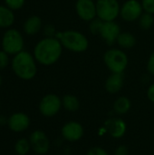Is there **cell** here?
I'll use <instances>...</instances> for the list:
<instances>
[{"instance_id": "4", "label": "cell", "mask_w": 154, "mask_h": 155, "mask_svg": "<svg viewBox=\"0 0 154 155\" xmlns=\"http://www.w3.org/2000/svg\"><path fill=\"white\" fill-rule=\"evenodd\" d=\"M103 62L108 70L114 74H123L128 67L129 58L123 49L112 47L105 51Z\"/></svg>"}, {"instance_id": "24", "label": "cell", "mask_w": 154, "mask_h": 155, "mask_svg": "<svg viewBox=\"0 0 154 155\" xmlns=\"http://www.w3.org/2000/svg\"><path fill=\"white\" fill-rule=\"evenodd\" d=\"M25 2V0H5V5L10 9H12L13 11L21 9L24 6Z\"/></svg>"}, {"instance_id": "28", "label": "cell", "mask_w": 154, "mask_h": 155, "mask_svg": "<svg viewBox=\"0 0 154 155\" xmlns=\"http://www.w3.org/2000/svg\"><path fill=\"white\" fill-rule=\"evenodd\" d=\"M86 155H109V153L103 148L99 146H94L89 149Z\"/></svg>"}, {"instance_id": "19", "label": "cell", "mask_w": 154, "mask_h": 155, "mask_svg": "<svg viewBox=\"0 0 154 155\" xmlns=\"http://www.w3.org/2000/svg\"><path fill=\"white\" fill-rule=\"evenodd\" d=\"M132 108V102L126 96L118 97L113 103V110L117 114H125Z\"/></svg>"}, {"instance_id": "17", "label": "cell", "mask_w": 154, "mask_h": 155, "mask_svg": "<svg viewBox=\"0 0 154 155\" xmlns=\"http://www.w3.org/2000/svg\"><path fill=\"white\" fill-rule=\"evenodd\" d=\"M137 39L135 35L130 32H121L116 44L121 49H132L136 45Z\"/></svg>"}, {"instance_id": "32", "label": "cell", "mask_w": 154, "mask_h": 155, "mask_svg": "<svg viewBox=\"0 0 154 155\" xmlns=\"http://www.w3.org/2000/svg\"><path fill=\"white\" fill-rule=\"evenodd\" d=\"M1 83H2V78H1V75H0V85H1Z\"/></svg>"}, {"instance_id": "11", "label": "cell", "mask_w": 154, "mask_h": 155, "mask_svg": "<svg viewBox=\"0 0 154 155\" xmlns=\"http://www.w3.org/2000/svg\"><path fill=\"white\" fill-rule=\"evenodd\" d=\"M121 32V26L116 21L103 22L99 36L106 43V45L112 46L117 42Z\"/></svg>"}, {"instance_id": "20", "label": "cell", "mask_w": 154, "mask_h": 155, "mask_svg": "<svg viewBox=\"0 0 154 155\" xmlns=\"http://www.w3.org/2000/svg\"><path fill=\"white\" fill-rule=\"evenodd\" d=\"M62 105L68 112H76L80 108V101L74 94H65L62 98Z\"/></svg>"}, {"instance_id": "10", "label": "cell", "mask_w": 154, "mask_h": 155, "mask_svg": "<svg viewBox=\"0 0 154 155\" xmlns=\"http://www.w3.org/2000/svg\"><path fill=\"white\" fill-rule=\"evenodd\" d=\"M29 142L31 144V149L37 154H45L50 149L49 138L43 131L36 130L33 132L30 135Z\"/></svg>"}, {"instance_id": "3", "label": "cell", "mask_w": 154, "mask_h": 155, "mask_svg": "<svg viewBox=\"0 0 154 155\" xmlns=\"http://www.w3.org/2000/svg\"><path fill=\"white\" fill-rule=\"evenodd\" d=\"M55 37L61 42L64 48L75 53L82 54L89 48V39L82 32L77 30H65L57 32Z\"/></svg>"}, {"instance_id": "8", "label": "cell", "mask_w": 154, "mask_h": 155, "mask_svg": "<svg viewBox=\"0 0 154 155\" xmlns=\"http://www.w3.org/2000/svg\"><path fill=\"white\" fill-rule=\"evenodd\" d=\"M62 107V99L54 94L44 95L39 104V111L41 114L45 117H53L56 115Z\"/></svg>"}, {"instance_id": "26", "label": "cell", "mask_w": 154, "mask_h": 155, "mask_svg": "<svg viewBox=\"0 0 154 155\" xmlns=\"http://www.w3.org/2000/svg\"><path fill=\"white\" fill-rule=\"evenodd\" d=\"M58 31H56L55 27L52 25H47L44 28V34L45 37H55Z\"/></svg>"}, {"instance_id": "21", "label": "cell", "mask_w": 154, "mask_h": 155, "mask_svg": "<svg viewBox=\"0 0 154 155\" xmlns=\"http://www.w3.org/2000/svg\"><path fill=\"white\" fill-rule=\"evenodd\" d=\"M138 24L142 30L143 31L150 30L154 25V15L147 12H143V14L138 19Z\"/></svg>"}, {"instance_id": "13", "label": "cell", "mask_w": 154, "mask_h": 155, "mask_svg": "<svg viewBox=\"0 0 154 155\" xmlns=\"http://www.w3.org/2000/svg\"><path fill=\"white\" fill-rule=\"evenodd\" d=\"M104 129L113 138L120 139L126 134L127 125L122 118L111 117L105 121Z\"/></svg>"}, {"instance_id": "2", "label": "cell", "mask_w": 154, "mask_h": 155, "mask_svg": "<svg viewBox=\"0 0 154 155\" xmlns=\"http://www.w3.org/2000/svg\"><path fill=\"white\" fill-rule=\"evenodd\" d=\"M12 70L22 80H31L37 73L36 60L27 51H21L12 60Z\"/></svg>"}, {"instance_id": "12", "label": "cell", "mask_w": 154, "mask_h": 155, "mask_svg": "<svg viewBox=\"0 0 154 155\" xmlns=\"http://www.w3.org/2000/svg\"><path fill=\"white\" fill-rule=\"evenodd\" d=\"M62 136L67 142L74 143L79 141L84 134L83 125L75 121H70L64 124L61 130Z\"/></svg>"}, {"instance_id": "27", "label": "cell", "mask_w": 154, "mask_h": 155, "mask_svg": "<svg viewBox=\"0 0 154 155\" xmlns=\"http://www.w3.org/2000/svg\"><path fill=\"white\" fill-rule=\"evenodd\" d=\"M9 64V56L8 54L4 50L0 51V69L5 68Z\"/></svg>"}, {"instance_id": "18", "label": "cell", "mask_w": 154, "mask_h": 155, "mask_svg": "<svg viewBox=\"0 0 154 155\" xmlns=\"http://www.w3.org/2000/svg\"><path fill=\"white\" fill-rule=\"evenodd\" d=\"M15 22L13 10L6 5H0V28H8Z\"/></svg>"}, {"instance_id": "22", "label": "cell", "mask_w": 154, "mask_h": 155, "mask_svg": "<svg viewBox=\"0 0 154 155\" xmlns=\"http://www.w3.org/2000/svg\"><path fill=\"white\" fill-rule=\"evenodd\" d=\"M31 149L29 140L25 138L19 139L15 144V151L18 155H26Z\"/></svg>"}, {"instance_id": "15", "label": "cell", "mask_w": 154, "mask_h": 155, "mask_svg": "<svg viewBox=\"0 0 154 155\" xmlns=\"http://www.w3.org/2000/svg\"><path fill=\"white\" fill-rule=\"evenodd\" d=\"M124 74H114L112 73L106 79L104 87L107 93L111 94H115L119 93L124 84Z\"/></svg>"}, {"instance_id": "31", "label": "cell", "mask_w": 154, "mask_h": 155, "mask_svg": "<svg viewBox=\"0 0 154 155\" xmlns=\"http://www.w3.org/2000/svg\"><path fill=\"white\" fill-rule=\"evenodd\" d=\"M147 97L152 103H154V83L152 84L147 89Z\"/></svg>"}, {"instance_id": "25", "label": "cell", "mask_w": 154, "mask_h": 155, "mask_svg": "<svg viewBox=\"0 0 154 155\" xmlns=\"http://www.w3.org/2000/svg\"><path fill=\"white\" fill-rule=\"evenodd\" d=\"M141 2L144 12L154 15V0H142Z\"/></svg>"}, {"instance_id": "5", "label": "cell", "mask_w": 154, "mask_h": 155, "mask_svg": "<svg viewBox=\"0 0 154 155\" xmlns=\"http://www.w3.org/2000/svg\"><path fill=\"white\" fill-rule=\"evenodd\" d=\"M97 17L103 22L116 21L120 16L121 5L118 0H96Z\"/></svg>"}, {"instance_id": "29", "label": "cell", "mask_w": 154, "mask_h": 155, "mask_svg": "<svg viewBox=\"0 0 154 155\" xmlns=\"http://www.w3.org/2000/svg\"><path fill=\"white\" fill-rule=\"evenodd\" d=\"M147 71L148 73L151 74V75H153L154 76V51H152L148 58V61H147Z\"/></svg>"}, {"instance_id": "1", "label": "cell", "mask_w": 154, "mask_h": 155, "mask_svg": "<svg viewBox=\"0 0 154 155\" xmlns=\"http://www.w3.org/2000/svg\"><path fill=\"white\" fill-rule=\"evenodd\" d=\"M63 45L56 37H44L34 48V57L37 63L50 66L59 61L63 54Z\"/></svg>"}, {"instance_id": "16", "label": "cell", "mask_w": 154, "mask_h": 155, "mask_svg": "<svg viewBox=\"0 0 154 155\" xmlns=\"http://www.w3.org/2000/svg\"><path fill=\"white\" fill-rule=\"evenodd\" d=\"M23 28L28 35H36L42 28V19L37 15H32L25 21Z\"/></svg>"}, {"instance_id": "6", "label": "cell", "mask_w": 154, "mask_h": 155, "mask_svg": "<svg viewBox=\"0 0 154 155\" xmlns=\"http://www.w3.org/2000/svg\"><path fill=\"white\" fill-rule=\"evenodd\" d=\"M2 49L8 54L20 53L24 50V37L17 29H8L2 38Z\"/></svg>"}, {"instance_id": "9", "label": "cell", "mask_w": 154, "mask_h": 155, "mask_svg": "<svg viewBox=\"0 0 154 155\" xmlns=\"http://www.w3.org/2000/svg\"><path fill=\"white\" fill-rule=\"evenodd\" d=\"M75 12L77 16L84 21L91 22L97 17L96 4L94 0H76Z\"/></svg>"}, {"instance_id": "30", "label": "cell", "mask_w": 154, "mask_h": 155, "mask_svg": "<svg viewBox=\"0 0 154 155\" xmlns=\"http://www.w3.org/2000/svg\"><path fill=\"white\" fill-rule=\"evenodd\" d=\"M114 155H129L128 147L125 145H119L114 151Z\"/></svg>"}, {"instance_id": "14", "label": "cell", "mask_w": 154, "mask_h": 155, "mask_svg": "<svg viewBox=\"0 0 154 155\" xmlns=\"http://www.w3.org/2000/svg\"><path fill=\"white\" fill-rule=\"evenodd\" d=\"M7 125L13 132L21 133L29 127L30 119L28 115L24 113H15L7 119Z\"/></svg>"}, {"instance_id": "7", "label": "cell", "mask_w": 154, "mask_h": 155, "mask_svg": "<svg viewBox=\"0 0 154 155\" xmlns=\"http://www.w3.org/2000/svg\"><path fill=\"white\" fill-rule=\"evenodd\" d=\"M143 12L144 10L141 1L126 0L121 5L120 17L127 23H132L138 21V19L143 14Z\"/></svg>"}, {"instance_id": "23", "label": "cell", "mask_w": 154, "mask_h": 155, "mask_svg": "<svg viewBox=\"0 0 154 155\" xmlns=\"http://www.w3.org/2000/svg\"><path fill=\"white\" fill-rule=\"evenodd\" d=\"M103 25V21L96 17L91 22H89V31L93 35H100L101 30Z\"/></svg>"}]
</instances>
